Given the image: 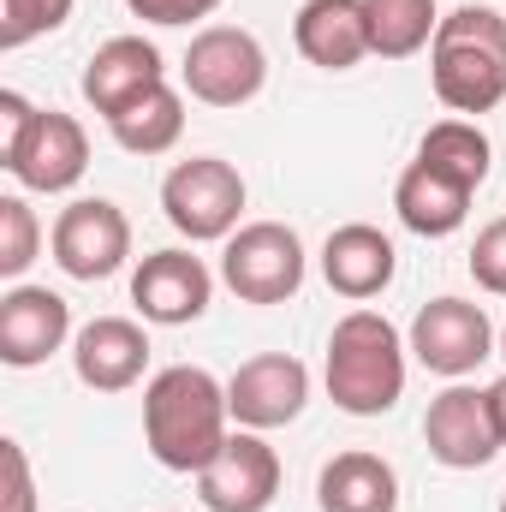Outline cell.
I'll return each mask as SVG.
<instances>
[{"instance_id": "cell-1", "label": "cell", "mask_w": 506, "mask_h": 512, "mask_svg": "<svg viewBox=\"0 0 506 512\" xmlns=\"http://www.w3.org/2000/svg\"><path fill=\"white\" fill-rule=\"evenodd\" d=\"M227 387L215 382L203 364H173L143 387V441L155 453V465L197 477L221 447H227Z\"/></svg>"}, {"instance_id": "cell-2", "label": "cell", "mask_w": 506, "mask_h": 512, "mask_svg": "<svg viewBox=\"0 0 506 512\" xmlns=\"http://www.w3.org/2000/svg\"><path fill=\"white\" fill-rule=\"evenodd\" d=\"M429 84L447 114H489L506 102V18L495 6H453L429 42Z\"/></svg>"}, {"instance_id": "cell-3", "label": "cell", "mask_w": 506, "mask_h": 512, "mask_svg": "<svg viewBox=\"0 0 506 512\" xmlns=\"http://www.w3.org/2000/svg\"><path fill=\"white\" fill-rule=\"evenodd\" d=\"M405 340L381 310H346L328 334V399L352 417H381L405 393Z\"/></svg>"}, {"instance_id": "cell-4", "label": "cell", "mask_w": 506, "mask_h": 512, "mask_svg": "<svg viewBox=\"0 0 506 512\" xmlns=\"http://www.w3.org/2000/svg\"><path fill=\"white\" fill-rule=\"evenodd\" d=\"M161 215L173 221V233H185L191 245H215L239 233L245 215V179L233 161L221 155H191L161 179Z\"/></svg>"}, {"instance_id": "cell-5", "label": "cell", "mask_w": 506, "mask_h": 512, "mask_svg": "<svg viewBox=\"0 0 506 512\" xmlns=\"http://www.w3.org/2000/svg\"><path fill=\"white\" fill-rule=\"evenodd\" d=\"M179 72H185L191 102H203V108H245L268 84V54H262V42H256L251 30L209 24V30L191 36Z\"/></svg>"}, {"instance_id": "cell-6", "label": "cell", "mask_w": 506, "mask_h": 512, "mask_svg": "<svg viewBox=\"0 0 506 512\" xmlns=\"http://www.w3.org/2000/svg\"><path fill=\"white\" fill-rule=\"evenodd\" d=\"M221 280L245 304H286L304 286V245L286 221H251L227 239L221 251Z\"/></svg>"}, {"instance_id": "cell-7", "label": "cell", "mask_w": 506, "mask_h": 512, "mask_svg": "<svg viewBox=\"0 0 506 512\" xmlns=\"http://www.w3.org/2000/svg\"><path fill=\"white\" fill-rule=\"evenodd\" d=\"M411 358L429 370V376H447V382H465L483 358H495V328L483 316V304L471 298H435L411 316Z\"/></svg>"}, {"instance_id": "cell-8", "label": "cell", "mask_w": 506, "mask_h": 512, "mask_svg": "<svg viewBox=\"0 0 506 512\" xmlns=\"http://www.w3.org/2000/svg\"><path fill=\"white\" fill-rule=\"evenodd\" d=\"M0 167H6L24 191L54 197V191H72V185L84 179V167H90V137H84V126H78L72 114L36 108V120L24 126V137L0 149Z\"/></svg>"}, {"instance_id": "cell-9", "label": "cell", "mask_w": 506, "mask_h": 512, "mask_svg": "<svg viewBox=\"0 0 506 512\" xmlns=\"http://www.w3.org/2000/svg\"><path fill=\"white\" fill-rule=\"evenodd\" d=\"M48 251L54 262L72 274V280H108L120 274L131 256V221L120 203L108 197H78L60 209L54 233H48Z\"/></svg>"}, {"instance_id": "cell-10", "label": "cell", "mask_w": 506, "mask_h": 512, "mask_svg": "<svg viewBox=\"0 0 506 512\" xmlns=\"http://www.w3.org/2000/svg\"><path fill=\"white\" fill-rule=\"evenodd\" d=\"M423 441H429V459L435 465H447V471H483L501 453V429H495V411H489V387L453 382L447 393H435L429 411H423Z\"/></svg>"}, {"instance_id": "cell-11", "label": "cell", "mask_w": 506, "mask_h": 512, "mask_svg": "<svg viewBox=\"0 0 506 512\" xmlns=\"http://www.w3.org/2000/svg\"><path fill=\"white\" fill-rule=\"evenodd\" d=\"M274 495H280V459L256 429L227 435V447L197 471V501L209 512H268Z\"/></svg>"}, {"instance_id": "cell-12", "label": "cell", "mask_w": 506, "mask_h": 512, "mask_svg": "<svg viewBox=\"0 0 506 512\" xmlns=\"http://www.w3.org/2000/svg\"><path fill=\"white\" fill-rule=\"evenodd\" d=\"M209 298H215V274H209L203 256H191V251H155V256H143L137 274H131V304L155 328L197 322L209 310Z\"/></svg>"}, {"instance_id": "cell-13", "label": "cell", "mask_w": 506, "mask_h": 512, "mask_svg": "<svg viewBox=\"0 0 506 512\" xmlns=\"http://www.w3.org/2000/svg\"><path fill=\"white\" fill-rule=\"evenodd\" d=\"M310 399V370L292 358V352H262L245 358L227 382V405H233V423L239 429H286Z\"/></svg>"}, {"instance_id": "cell-14", "label": "cell", "mask_w": 506, "mask_h": 512, "mask_svg": "<svg viewBox=\"0 0 506 512\" xmlns=\"http://www.w3.org/2000/svg\"><path fill=\"white\" fill-rule=\"evenodd\" d=\"M72 334V304L48 286H24L12 280L0 292V364L12 370H36L48 364Z\"/></svg>"}, {"instance_id": "cell-15", "label": "cell", "mask_w": 506, "mask_h": 512, "mask_svg": "<svg viewBox=\"0 0 506 512\" xmlns=\"http://www.w3.org/2000/svg\"><path fill=\"white\" fill-rule=\"evenodd\" d=\"M72 370H78V382L96 387V393H126L149 370V334L131 316H96L72 340Z\"/></svg>"}, {"instance_id": "cell-16", "label": "cell", "mask_w": 506, "mask_h": 512, "mask_svg": "<svg viewBox=\"0 0 506 512\" xmlns=\"http://www.w3.org/2000/svg\"><path fill=\"white\" fill-rule=\"evenodd\" d=\"M155 84H167V66H161V48L143 42V36H114L90 54L84 66V102L114 120L120 108H131L137 96H149Z\"/></svg>"}, {"instance_id": "cell-17", "label": "cell", "mask_w": 506, "mask_h": 512, "mask_svg": "<svg viewBox=\"0 0 506 512\" xmlns=\"http://www.w3.org/2000/svg\"><path fill=\"white\" fill-rule=\"evenodd\" d=\"M393 274H399V251H393V239H387L381 227L346 221V227L328 233V245H322V280H328L340 298H352V304L381 298V292L393 286Z\"/></svg>"}, {"instance_id": "cell-18", "label": "cell", "mask_w": 506, "mask_h": 512, "mask_svg": "<svg viewBox=\"0 0 506 512\" xmlns=\"http://www.w3.org/2000/svg\"><path fill=\"white\" fill-rule=\"evenodd\" d=\"M292 42L322 72H352L370 54V12L364 0H304L292 18Z\"/></svg>"}, {"instance_id": "cell-19", "label": "cell", "mask_w": 506, "mask_h": 512, "mask_svg": "<svg viewBox=\"0 0 506 512\" xmlns=\"http://www.w3.org/2000/svg\"><path fill=\"white\" fill-rule=\"evenodd\" d=\"M471 197H477V191L453 185L447 173H435V167H423V161H411V167L399 173V185H393V209H399V221H405L417 239H447V233H459L465 215H471Z\"/></svg>"}, {"instance_id": "cell-20", "label": "cell", "mask_w": 506, "mask_h": 512, "mask_svg": "<svg viewBox=\"0 0 506 512\" xmlns=\"http://www.w3.org/2000/svg\"><path fill=\"white\" fill-rule=\"evenodd\" d=\"M316 501H322V512H399V477L381 453L352 447L322 465Z\"/></svg>"}, {"instance_id": "cell-21", "label": "cell", "mask_w": 506, "mask_h": 512, "mask_svg": "<svg viewBox=\"0 0 506 512\" xmlns=\"http://www.w3.org/2000/svg\"><path fill=\"white\" fill-rule=\"evenodd\" d=\"M108 131H114V143L126 155H167L179 143V131H185V96L173 84H155L149 96H137L131 108H120L108 120Z\"/></svg>"}, {"instance_id": "cell-22", "label": "cell", "mask_w": 506, "mask_h": 512, "mask_svg": "<svg viewBox=\"0 0 506 512\" xmlns=\"http://www.w3.org/2000/svg\"><path fill=\"white\" fill-rule=\"evenodd\" d=\"M417 161H423V167H435V173H447L453 185L477 191V185L489 179L495 149H489V137H483V126H477V120H441V126L423 131Z\"/></svg>"}, {"instance_id": "cell-23", "label": "cell", "mask_w": 506, "mask_h": 512, "mask_svg": "<svg viewBox=\"0 0 506 512\" xmlns=\"http://www.w3.org/2000/svg\"><path fill=\"white\" fill-rule=\"evenodd\" d=\"M364 12H370V54L381 60H411L441 30L435 0H364Z\"/></svg>"}, {"instance_id": "cell-24", "label": "cell", "mask_w": 506, "mask_h": 512, "mask_svg": "<svg viewBox=\"0 0 506 512\" xmlns=\"http://www.w3.org/2000/svg\"><path fill=\"white\" fill-rule=\"evenodd\" d=\"M42 251V221L24 197H0V280H24Z\"/></svg>"}, {"instance_id": "cell-25", "label": "cell", "mask_w": 506, "mask_h": 512, "mask_svg": "<svg viewBox=\"0 0 506 512\" xmlns=\"http://www.w3.org/2000/svg\"><path fill=\"white\" fill-rule=\"evenodd\" d=\"M72 6H78V0H0V48H6V54L30 48L36 36L60 30V24L72 18Z\"/></svg>"}, {"instance_id": "cell-26", "label": "cell", "mask_w": 506, "mask_h": 512, "mask_svg": "<svg viewBox=\"0 0 506 512\" xmlns=\"http://www.w3.org/2000/svg\"><path fill=\"white\" fill-rule=\"evenodd\" d=\"M471 280H477L483 292L506 298V215L477 233V245H471Z\"/></svg>"}, {"instance_id": "cell-27", "label": "cell", "mask_w": 506, "mask_h": 512, "mask_svg": "<svg viewBox=\"0 0 506 512\" xmlns=\"http://www.w3.org/2000/svg\"><path fill=\"white\" fill-rule=\"evenodd\" d=\"M0 471H6V507L0 512H36V477H30V459L18 441H0Z\"/></svg>"}, {"instance_id": "cell-28", "label": "cell", "mask_w": 506, "mask_h": 512, "mask_svg": "<svg viewBox=\"0 0 506 512\" xmlns=\"http://www.w3.org/2000/svg\"><path fill=\"white\" fill-rule=\"evenodd\" d=\"M126 6L143 18V24H167V30H173V24H197V18H209L221 0H126Z\"/></svg>"}, {"instance_id": "cell-29", "label": "cell", "mask_w": 506, "mask_h": 512, "mask_svg": "<svg viewBox=\"0 0 506 512\" xmlns=\"http://www.w3.org/2000/svg\"><path fill=\"white\" fill-rule=\"evenodd\" d=\"M489 411H495V429H501V447H506V376L489 387Z\"/></svg>"}, {"instance_id": "cell-30", "label": "cell", "mask_w": 506, "mask_h": 512, "mask_svg": "<svg viewBox=\"0 0 506 512\" xmlns=\"http://www.w3.org/2000/svg\"><path fill=\"white\" fill-rule=\"evenodd\" d=\"M501 358H506V328H501Z\"/></svg>"}, {"instance_id": "cell-31", "label": "cell", "mask_w": 506, "mask_h": 512, "mask_svg": "<svg viewBox=\"0 0 506 512\" xmlns=\"http://www.w3.org/2000/svg\"><path fill=\"white\" fill-rule=\"evenodd\" d=\"M501 512H506V495H501Z\"/></svg>"}]
</instances>
